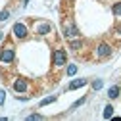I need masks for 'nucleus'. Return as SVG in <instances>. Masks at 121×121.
Here are the masks:
<instances>
[{
    "label": "nucleus",
    "mask_w": 121,
    "mask_h": 121,
    "mask_svg": "<svg viewBox=\"0 0 121 121\" xmlns=\"http://www.w3.org/2000/svg\"><path fill=\"white\" fill-rule=\"evenodd\" d=\"M13 58H16V48L12 42H6L0 50V64H12Z\"/></svg>",
    "instance_id": "nucleus-1"
},
{
    "label": "nucleus",
    "mask_w": 121,
    "mask_h": 121,
    "mask_svg": "<svg viewBox=\"0 0 121 121\" xmlns=\"http://www.w3.org/2000/svg\"><path fill=\"white\" fill-rule=\"evenodd\" d=\"M27 119H29V121H35V119H42V115H40V113H31Z\"/></svg>",
    "instance_id": "nucleus-18"
},
{
    "label": "nucleus",
    "mask_w": 121,
    "mask_h": 121,
    "mask_svg": "<svg viewBox=\"0 0 121 121\" xmlns=\"http://www.w3.org/2000/svg\"><path fill=\"white\" fill-rule=\"evenodd\" d=\"M86 102V96H83V98H79L77 102H73V106H71V110H75V108H79V106H83Z\"/></svg>",
    "instance_id": "nucleus-14"
},
{
    "label": "nucleus",
    "mask_w": 121,
    "mask_h": 121,
    "mask_svg": "<svg viewBox=\"0 0 121 121\" xmlns=\"http://www.w3.org/2000/svg\"><path fill=\"white\" fill-rule=\"evenodd\" d=\"M113 115V106H106L104 108V119H110Z\"/></svg>",
    "instance_id": "nucleus-12"
},
{
    "label": "nucleus",
    "mask_w": 121,
    "mask_h": 121,
    "mask_svg": "<svg viewBox=\"0 0 121 121\" xmlns=\"http://www.w3.org/2000/svg\"><path fill=\"white\" fill-rule=\"evenodd\" d=\"M29 4V0H23V6H27Z\"/></svg>",
    "instance_id": "nucleus-21"
},
{
    "label": "nucleus",
    "mask_w": 121,
    "mask_h": 121,
    "mask_svg": "<svg viewBox=\"0 0 121 121\" xmlns=\"http://www.w3.org/2000/svg\"><path fill=\"white\" fill-rule=\"evenodd\" d=\"M112 52H113V48L110 46L108 42H100L98 46H96V58H108V56H112Z\"/></svg>",
    "instance_id": "nucleus-4"
},
{
    "label": "nucleus",
    "mask_w": 121,
    "mask_h": 121,
    "mask_svg": "<svg viewBox=\"0 0 121 121\" xmlns=\"http://www.w3.org/2000/svg\"><path fill=\"white\" fill-rule=\"evenodd\" d=\"M86 85H88V79H75V81L69 83L67 90H75V88H81V86H86Z\"/></svg>",
    "instance_id": "nucleus-8"
},
{
    "label": "nucleus",
    "mask_w": 121,
    "mask_h": 121,
    "mask_svg": "<svg viewBox=\"0 0 121 121\" xmlns=\"http://www.w3.org/2000/svg\"><path fill=\"white\" fill-rule=\"evenodd\" d=\"M112 13H113L115 17H121V2H115L112 6Z\"/></svg>",
    "instance_id": "nucleus-10"
},
{
    "label": "nucleus",
    "mask_w": 121,
    "mask_h": 121,
    "mask_svg": "<svg viewBox=\"0 0 121 121\" xmlns=\"http://www.w3.org/2000/svg\"><path fill=\"white\" fill-rule=\"evenodd\" d=\"M102 85H104V81H102V79H96V81L92 83V88L98 90V88H102Z\"/></svg>",
    "instance_id": "nucleus-17"
},
{
    "label": "nucleus",
    "mask_w": 121,
    "mask_h": 121,
    "mask_svg": "<svg viewBox=\"0 0 121 121\" xmlns=\"http://www.w3.org/2000/svg\"><path fill=\"white\" fill-rule=\"evenodd\" d=\"M52 102H56V96H48V98H44V100L40 102V108H42V106H48V104H52Z\"/></svg>",
    "instance_id": "nucleus-15"
},
{
    "label": "nucleus",
    "mask_w": 121,
    "mask_h": 121,
    "mask_svg": "<svg viewBox=\"0 0 121 121\" xmlns=\"http://www.w3.org/2000/svg\"><path fill=\"white\" fill-rule=\"evenodd\" d=\"M65 73L69 75V77H71V75H75V73H77V65H75V64H69L67 69H65Z\"/></svg>",
    "instance_id": "nucleus-13"
},
{
    "label": "nucleus",
    "mask_w": 121,
    "mask_h": 121,
    "mask_svg": "<svg viewBox=\"0 0 121 121\" xmlns=\"http://www.w3.org/2000/svg\"><path fill=\"white\" fill-rule=\"evenodd\" d=\"M108 96H110L112 100H115V98L119 96V86H117V85H115V86H112V88L108 90Z\"/></svg>",
    "instance_id": "nucleus-9"
},
{
    "label": "nucleus",
    "mask_w": 121,
    "mask_h": 121,
    "mask_svg": "<svg viewBox=\"0 0 121 121\" xmlns=\"http://www.w3.org/2000/svg\"><path fill=\"white\" fill-rule=\"evenodd\" d=\"M12 33H13V37H16L17 40H25L29 37V31H27V25L25 23H16L13 29H12Z\"/></svg>",
    "instance_id": "nucleus-3"
},
{
    "label": "nucleus",
    "mask_w": 121,
    "mask_h": 121,
    "mask_svg": "<svg viewBox=\"0 0 121 121\" xmlns=\"http://www.w3.org/2000/svg\"><path fill=\"white\" fill-rule=\"evenodd\" d=\"M115 31H117V33H119V35H121V25H119V27H117V29H115Z\"/></svg>",
    "instance_id": "nucleus-20"
},
{
    "label": "nucleus",
    "mask_w": 121,
    "mask_h": 121,
    "mask_svg": "<svg viewBox=\"0 0 121 121\" xmlns=\"http://www.w3.org/2000/svg\"><path fill=\"white\" fill-rule=\"evenodd\" d=\"M52 64H54V67L65 65V64H67V52H65L64 48H56V50L52 52Z\"/></svg>",
    "instance_id": "nucleus-2"
},
{
    "label": "nucleus",
    "mask_w": 121,
    "mask_h": 121,
    "mask_svg": "<svg viewBox=\"0 0 121 121\" xmlns=\"http://www.w3.org/2000/svg\"><path fill=\"white\" fill-rule=\"evenodd\" d=\"M10 17V10H2V12H0V21H6Z\"/></svg>",
    "instance_id": "nucleus-16"
},
{
    "label": "nucleus",
    "mask_w": 121,
    "mask_h": 121,
    "mask_svg": "<svg viewBox=\"0 0 121 121\" xmlns=\"http://www.w3.org/2000/svg\"><path fill=\"white\" fill-rule=\"evenodd\" d=\"M35 33L40 35V37H46L48 33H52V25H50L48 21H40V23L35 25Z\"/></svg>",
    "instance_id": "nucleus-5"
},
{
    "label": "nucleus",
    "mask_w": 121,
    "mask_h": 121,
    "mask_svg": "<svg viewBox=\"0 0 121 121\" xmlns=\"http://www.w3.org/2000/svg\"><path fill=\"white\" fill-rule=\"evenodd\" d=\"M69 48L71 50H81L83 48V40H71L69 42Z\"/></svg>",
    "instance_id": "nucleus-11"
},
{
    "label": "nucleus",
    "mask_w": 121,
    "mask_h": 121,
    "mask_svg": "<svg viewBox=\"0 0 121 121\" xmlns=\"http://www.w3.org/2000/svg\"><path fill=\"white\" fill-rule=\"evenodd\" d=\"M27 88H29V83H27V79H23V77H17L16 81H13V90H16L17 94L25 92Z\"/></svg>",
    "instance_id": "nucleus-7"
},
{
    "label": "nucleus",
    "mask_w": 121,
    "mask_h": 121,
    "mask_svg": "<svg viewBox=\"0 0 121 121\" xmlns=\"http://www.w3.org/2000/svg\"><path fill=\"white\" fill-rule=\"evenodd\" d=\"M4 100H6V92L0 88V106H4Z\"/></svg>",
    "instance_id": "nucleus-19"
},
{
    "label": "nucleus",
    "mask_w": 121,
    "mask_h": 121,
    "mask_svg": "<svg viewBox=\"0 0 121 121\" xmlns=\"http://www.w3.org/2000/svg\"><path fill=\"white\" fill-rule=\"evenodd\" d=\"M64 35H65L67 39H71V37H79L81 33H79L77 25H75L73 21H69V23H64Z\"/></svg>",
    "instance_id": "nucleus-6"
}]
</instances>
